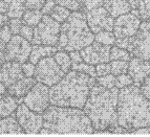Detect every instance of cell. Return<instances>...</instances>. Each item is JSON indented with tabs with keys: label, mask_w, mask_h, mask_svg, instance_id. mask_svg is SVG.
Returning <instances> with one entry per match:
<instances>
[{
	"label": "cell",
	"mask_w": 150,
	"mask_h": 137,
	"mask_svg": "<svg viewBox=\"0 0 150 137\" xmlns=\"http://www.w3.org/2000/svg\"><path fill=\"white\" fill-rule=\"evenodd\" d=\"M30 50L32 44L30 41L21 37L20 35H13L8 44L5 45V60L15 61L23 64L28 60Z\"/></svg>",
	"instance_id": "cell-10"
},
{
	"label": "cell",
	"mask_w": 150,
	"mask_h": 137,
	"mask_svg": "<svg viewBox=\"0 0 150 137\" xmlns=\"http://www.w3.org/2000/svg\"><path fill=\"white\" fill-rule=\"evenodd\" d=\"M4 62H6V60H5L4 49H0V68H1V66H2Z\"/></svg>",
	"instance_id": "cell-48"
},
{
	"label": "cell",
	"mask_w": 150,
	"mask_h": 137,
	"mask_svg": "<svg viewBox=\"0 0 150 137\" xmlns=\"http://www.w3.org/2000/svg\"><path fill=\"white\" fill-rule=\"evenodd\" d=\"M118 124L128 132L150 127V100L137 85L119 89Z\"/></svg>",
	"instance_id": "cell-2"
},
{
	"label": "cell",
	"mask_w": 150,
	"mask_h": 137,
	"mask_svg": "<svg viewBox=\"0 0 150 137\" xmlns=\"http://www.w3.org/2000/svg\"><path fill=\"white\" fill-rule=\"evenodd\" d=\"M115 46L121 48H124V49L128 50L130 53V47H131V37L128 38H117L115 39Z\"/></svg>",
	"instance_id": "cell-39"
},
{
	"label": "cell",
	"mask_w": 150,
	"mask_h": 137,
	"mask_svg": "<svg viewBox=\"0 0 150 137\" xmlns=\"http://www.w3.org/2000/svg\"><path fill=\"white\" fill-rule=\"evenodd\" d=\"M20 98L12 96L10 94H5L0 98V119L6 116L13 115L20 104Z\"/></svg>",
	"instance_id": "cell-21"
},
{
	"label": "cell",
	"mask_w": 150,
	"mask_h": 137,
	"mask_svg": "<svg viewBox=\"0 0 150 137\" xmlns=\"http://www.w3.org/2000/svg\"><path fill=\"white\" fill-rule=\"evenodd\" d=\"M0 94L1 95L8 94V87L4 84H2V83H0Z\"/></svg>",
	"instance_id": "cell-49"
},
{
	"label": "cell",
	"mask_w": 150,
	"mask_h": 137,
	"mask_svg": "<svg viewBox=\"0 0 150 137\" xmlns=\"http://www.w3.org/2000/svg\"><path fill=\"white\" fill-rule=\"evenodd\" d=\"M95 41L83 11H74L60 27L57 47L65 51L81 50Z\"/></svg>",
	"instance_id": "cell-5"
},
{
	"label": "cell",
	"mask_w": 150,
	"mask_h": 137,
	"mask_svg": "<svg viewBox=\"0 0 150 137\" xmlns=\"http://www.w3.org/2000/svg\"><path fill=\"white\" fill-rule=\"evenodd\" d=\"M45 0H25V10H41Z\"/></svg>",
	"instance_id": "cell-38"
},
{
	"label": "cell",
	"mask_w": 150,
	"mask_h": 137,
	"mask_svg": "<svg viewBox=\"0 0 150 137\" xmlns=\"http://www.w3.org/2000/svg\"><path fill=\"white\" fill-rule=\"evenodd\" d=\"M22 24L23 22L21 18H10V20H8V26H10L13 35H19Z\"/></svg>",
	"instance_id": "cell-35"
},
{
	"label": "cell",
	"mask_w": 150,
	"mask_h": 137,
	"mask_svg": "<svg viewBox=\"0 0 150 137\" xmlns=\"http://www.w3.org/2000/svg\"><path fill=\"white\" fill-rule=\"evenodd\" d=\"M58 48L56 46H50V45H38V44H33L32 45V50H30V58L28 61L32 62L33 64H37L39 60H41L42 58L50 57V56H54L57 51Z\"/></svg>",
	"instance_id": "cell-20"
},
{
	"label": "cell",
	"mask_w": 150,
	"mask_h": 137,
	"mask_svg": "<svg viewBox=\"0 0 150 137\" xmlns=\"http://www.w3.org/2000/svg\"><path fill=\"white\" fill-rule=\"evenodd\" d=\"M91 122L79 108L48 106L43 112L42 134L52 133H93Z\"/></svg>",
	"instance_id": "cell-4"
},
{
	"label": "cell",
	"mask_w": 150,
	"mask_h": 137,
	"mask_svg": "<svg viewBox=\"0 0 150 137\" xmlns=\"http://www.w3.org/2000/svg\"><path fill=\"white\" fill-rule=\"evenodd\" d=\"M108 73H110L109 62L100 63V64L97 65V67H96V74H97V77H102V75L108 74Z\"/></svg>",
	"instance_id": "cell-40"
},
{
	"label": "cell",
	"mask_w": 150,
	"mask_h": 137,
	"mask_svg": "<svg viewBox=\"0 0 150 137\" xmlns=\"http://www.w3.org/2000/svg\"><path fill=\"white\" fill-rule=\"evenodd\" d=\"M42 17L43 14L40 10H25L21 18H22L23 24L35 27L36 25L40 22Z\"/></svg>",
	"instance_id": "cell-23"
},
{
	"label": "cell",
	"mask_w": 150,
	"mask_h": 137,
	"mask_svg": "<svg viewBox=\"0 0 150 137\" xmlns=\"http://www.w3.org/2000/svg\"><path fill=\"white\" fill-rule=\"evenodd\" d=\"M16 119L23 129L24 133L37 134L43 127V116L40 113L34 112L25 104H19L15 111Z\"/></svg>",
	"instance_id": "cell-11"
},
{
	"label": "cell",
	"mask_w": 150,
	"mask_h": 137,
	"mask_svg": "<svg viewBox=\"0 0 150 137\" xmlns=\"http://www.w3.org/2000/svg\"><path fill=\"white\" fill-rule=\"evenodd\" d=\"M69 57H70V60H71V64H77V63L83 62V59L81 57V53L79 50L69 51Z\"/></svg>",
	"instance_id": "cell-44"
},
{
	"label": "cell",
	"mask_w": 150,
	"mask_h": 137,
	"mask_svg": "<svg viewBox=\"0 0 150 137\" xmlns=\"http://www.w3.org/2000/svg\"><path fill=\"white\" fill-rule=\"evenodd\" d=\"M149 60H150V59H149ZM149 62H150V61H149Z\"/></svg>",
	"instance_id": "cell-51"
},
{
	"label": "cell",
	"mask_w": 150,
	"mask_h": 137,
	"mask_svg": "<svg viewBox=\"0 0 150 137\" xmlns=\"http://www.w3.org/2000/svg\"><path fill=\"white\" fill-rule=\"evenodd\" d=\"M103 1L104 0H82L83 11H90L103 6Z\"/></svg>",
	"instance_id": "cell-37"
},
{
	"label": "cell",
	"mask_w": 150,
	"mask_h": 137,
	"mask_svg": "<svg viewBox=\"0 0 150 137\" xmlns=\"http://www.w3.org/2000/svg\"><path fill=\"white\" fill-rule=\"evenodd\" d=\"M24 133L16 117L6 116L0 119V134H22Z\"/></svg>",
	"instance_id": "cell-22"
},
{
	"label": "cell",
	"mask_w": 150,
	"mask_h": 137,
	"mask_svg": "<svg viewBox=\"0 0 150 137\" xmlns=\"http://www.w3.org/2000/svg\"><path fill=\"white\" fill-rule=\"evenodd\" d=\"M85 16L88 26L93 34H97L101 30L112 32L115 18L106 11L104 6L86 11Z\"/></svg>",
	"instance_id": "cell-13"
},
{
	"label": "cell",
	"mask_w": 150,
	"mask_h": 137,
	"mask_svg": "<svg viewBox=\"0 0 150 137\" xmlns=\"http://www.w3.org/2000/svg\"><path fill=\"white\" fill-rule=\"evenodd\" d=\"M71 70H75V71H79V72L86 73V74L90 75V77H97L96 74V68L93 67V65L85 63L84 61L80 63H77V64H71Z\"/></svg>",
	"instance_id": "cell-29"
},
{
	"label": "cell",
	"mask_w": 150,
	"mask_h": 137,
	"mask_svg": "<svg viewBox=\"0 0 150 137\" xmlns=\"http://www.w3.org/2000/svg\"><path fill=\"white\" fill-rule=\"evenodd\" d=\"M132 58V55L124 49V48L113 46L110 47V55H109V61H115V60H124V61H130Z\"/></svg>",
	"instance_id": "cell-25"
},
{
	"label": "cell",
	"mask_w": 150,
	"mask_h": 137,
	"mask_svg": "<svg viewBox=\"0 0 150 137\" xmlns=\"http://www.w3.org/2000/svg\"><path fill=\"white\" fill-rule=\"evenodd\" d=\"M128 63L129 61L124 60H115L111 61L110 64V73L113 75H119L122 73H127L128 71Z\"/></svg>",
	"instance_id": "cell-28"
},
{
	"label": "cell",
	"mask_w": 150,
	"mask_h": 137,
	"mask_svg": "<svg viewBox=\"0 0 150 137\" xmlns=\"http://www.w3.org/2000/svg\"><path fill=\"white\" fill-rule=\"evenodd\" d=\"M141 22L142 21L139 12L135 10L117 17L112 28L115 38H128L134 36L140 27Z\"/></svg>",
	"instance_id": "cell-12"
},
{
	"label": "cell",
	"mask_w": 150,
	"mask_h": 137,
	"mask_svg": "<svg viewBox=\"0 0 150 137\" xmlns=\"http://www.w3.org/2000/svg\"><path fill=\"white\" fill-rule=\"evenodd\" d=\"M25 0H0V13L10 18H21L25 11Z\"/></svg>",
	"instance_id": "cell-18"
},
{
	"label": "cell",
	"mask_w": 150,
	"mask_h": 137,
	"mask_svg": "<svg viewBox=\"0 0 150 137\" xmlns=\"http://www.w3.org/2000/svg\"><path fill=\"white\" fill-rule=\"evenodd\" d=\"M103 6L113 18L130 12L131 6L127 0H104Z\"/></svg>",
	"instance_id": "cell-19"
},
{
	"label": "cell",
	"mask_w": 150,
	"mask_h": 137,
	"mask_svg": "<svg viewBox=\"0 0 150 137\" xmlns=\"http://www.w3.org/2000/svg\"><path fill=\"white\" fill-rule=\"evenodd\" d=\"M118 95L117 87L105 88L96 84L90 89L83 111L91 122L95 132H104L105 130L118 126Z\"/></svg>",
	"instance_id": "cell-1"
},
{
	"label": "cell",
	"mask_w": 150,
	"mask_h": 137,
	"mask_svg": "<svg viewBox=\"0 0 150 137\" xmlns=\"http://www.w3.org/2000/svg\"><path fill=\"white\" fill-rule=\"evenodd\" d=\"M19 35L24 38V39H26L28 41L32 42L33 37H34V27L30 26V25L22 24V26L20 28V32H19Z\"/></svg>",
	"instance_id": "cell-36"
},
{
	"label": "cell",
	"mask_w": 150,
	"mask_h": 137,
	"mask_svg": "<svg viewBox=\"0 0 150 137\" xmlns=\"http://www.w3.org/2000/svg\"><path fill=\"white\" fill-rule=\"evenodd\" d=\"M56 5L55 0H45L44 4H43L42 8H41V12H42L43 15H50L52 11L54 10Z\"/></svg>",
	"instance_id": "cell-43"
},
{
	"label": "cell",
	"mask_w": 150,
	"mask_h": 137,
	"mask_svg": "<svg viewBox=\"0 0 150 137\" xmlns=\"http://www.w3.org/2000/svg\"><path fill=\"white\" fill-rule=\"evenodd\" d=\"M128 3L130 4V6H131V8H138L139 4H140V1L141 0H127Z\"/></svg>",
	"instance_id": "cell-47"
},
{
	"label": "cell",
	"mask_w": 150,
	"mask_h": 137,
	"mask_svg": "<svg viewBox=\"0 0 150 137\" xmlns=\"http://www.w3.org/2000/svg\"><path fill=\"white\" fill-rule=\"evenodd\" d=\"M69 15H70V11L68 10V8H64V6L59 5V4H56L54 10L50 13V17L60 23L64 22Z\"/></svg>",
	"instance_id": "cell-27"
},
{
	"label": "cell",
	"mask_w": 150,
	"mask_h": 137,
	"mask_svg": "<svg viewBox=\"0 0 150 137\" xmlns=\"http://www.w3.org/2000/svg\"><path fill=\"white\" fill-rule=\"evenodd\" d=\"M13 34L11 32L8 24H5L3 25L2 27H0V49H4L5 45L8 44Z\"/></svg>",
	"instance_id": "cell-33"
},
{
	"label": "cell",
	"mask_w": 150,
	"mask_h": 137,
	"mask_svg": "<svg viewBox=\"0 0 150 137\" xmlns=\"http://www.w3.org/2000/svg\"><path fill=\"white\" fill-rule=\"evenodd\" d=\"M96 79H97L98 84H100L103 87L108 88V89L115 87V75L111 74V73L102 75V77H97Z\"/></svg>",
	"instance_id": "cell-32"
},
{
	"label": "cell",
	"mask_w": 150,
	"mask_h": 137,
	"mask_svg": "<svg viewBox=\"0 0 150 137\" xmlns=\"http://www.w3.org/2000/svg\"><path fill=\"white\" fill-rule=\"evenodd\" d=\"M132 133H134V134H150V127L139 128V129L133 130Z\"/></svg>",
	"instance_id": "cell-45"
},
{
	"label": "cell",
	"mask_w": 150,
	"mask_h": 137,
	"mask_svg": "<svg viewBox=\"0 0 150 137\" xmlns=\"http://www.w3.org/2000/svg\"><path fill=\"white\" fill-rule=\"evenodd\" d=\"M141 91L143 92V94L147 97L148 100H150V74L146 77L144 82L141 84Z\"/></svg>",
	"instance_id": "cell-42"
},
{
	"label": "cell",
	"mask_w": 150,
	"mask_h": 137,
	"mask_svg": "<svg viewBox=\"0 0 150 137\" xmlns=\"http://www.w3.org/2000/svg\"><path fill=\"white\" fill-rule=\"evenodd\" d=\"M55 2L69 11H83L82 0H55Z\"/></svg>",
	"instance_id": "cell-30"
},
{
	"label": "cell",
	"mask_w": 150,
	"mask_h": 137,
	"mask_svg": "<svg viewBox=\"0 0 150 137\" xmlns=\"http://www.w3.org/2000/svg\"><path fill=\"white\" fill-rule=\"evenodd\" d=\"M133 84L132 77L128 73H122V74L115 75V87L118 89H122L124 87H127Z\"/></svg>",
	"instance_id": "cell-34"
},
{
	"label": "cell",
	"mask_w": 150,
	"mask_h": 137,
	"mask_svg": "<svg viewBox=\"0 0 150 137\" xmlns=\"http://www.w3.org/2000/svg\"><path fill=\"white\" fill-rule=\"evenodd\" d=\"M81 57L85 63L98 65L100 63L109 62L110 46L93 41L80 50Z\"/></svg>",
	"instance_id": "cell-14"
},
{
	"label": "cell",
	"mask_w": 150,
	"mask_h": 137,
	"mask_svg": "<svg viewBox=\"0 0 150 137\" xmlns=\"http://www.w3.org/2000/svg\"><path fill=\"white\" fill-rule=\"evenodd\" d=\"M127 73L132 77L133 84L140 87L146 77L150 74V62L141 58H131L128 63Z\"/></svg>",
	"instance_id": "cell-15"
},
{
	"label": "cell",
	"mask_w": 150,
	"mask_h": 137,
	"mask_svg": "<svg viewBox=\"0 0 150 137\" xmlns=\"http://www.w3.org/2000/svg\"><path fill=\"white\" fill-rule=\"evenodd\" d=\"M96 82V77L86 73L75 70L68 71L50 89V104L60 107L82 109Z\"/></svg>",
	"instance_id": "cell-3"
},
{
	"label": "cell",
	"mask_w": 150,
	"mask_h": 137,
	"mask_svg": "<svg viewBox=\"0 0 150 137\" xmlns=\"http://www.w3.org/2000/svg\"><path fill=\"white\" fill-rule=\"evenodd\" d=\"M35 79L38 82L52 87L57 84L65 75V72L60 68L53 56L42 58L36 64Z\"/></svg>",
	"instance_id": "cell-7"
},
{
	"label": "cell",
	"mask_w": 150,
	"mask_h": 137,
	"mask_svg": "<svg viewBox=\"0 0 150 137\" xmlns=\"http://www.w3.org/2000/svg\"><path fill=\"white\" fill-rule=\"evenodd\" d=\"M138 12L141 19L150 22V0H141Z\"/></svg>",
	"instance_id": "cell-31"
},
{
	"label": "cell",
	"mask_w": 150,
	"mask_h": 137,
	"mask_svg": "<svg viewBox=\"0 0 150 137\" xmlns=\"http://www.w3.org/2000/svg\"><path fill=\"white\" fill-rule=\"evenodd\" d=\"M130 53L144 60L150 59V22H141L135 35L131 37Z\"/></svg>",
	"instance_id": "cell-9"
},
{
	"label": "cell",
	"mask_w": 150,
	"mask_h": 137,
	"mask_svg": "<svg viewBox=\"0 0 150 137\" xmlns=\"http://www.w3.org/2000/svg\"><path fill=\"white\" fill-rule=\"evenodd\" d=\"M8 20H10V17L8 16V14L0 13V27H2L5 24H8Z\"/></svg>",
	"instance_id": "cell-46"
},
{
	"label": "cell",
	"mask_w": 150,
	"mask_h": 137,
	"mask_svg": "<svg viewBox=\"0 0 150 137\" xmlns=\"http://www.w3.org/2000/svg\"><path fill=\"white\" fill-rule=\"evenodd\" d=\"M25 77L22 71L21 64L15 61H6L0 68V83L6 87L16 83L18 80Z\"/></svg>",
	"instance_id": "cell-16"
},
{
	"label": "cell",
	"mask_w": 150,
	"mask_h": 137,
	"mask_svg": "<svg viewBox=\"0 0 150 137\" xmlns=\"http://www.w3.org/2000/svg\"><path fill=\"white\" fill-rule=\"evenodd\" d=\"M23 103L32 111L43 114L50 106V87L42 83H36L23 97Z\"/></svg>",
	"instance_id": "cell-8"
},
{
	"label": "cell",
	"mask_w": 150,
	"mask_h": 137,
	"mask_svg": "<svg viewBox=\"0 0 150 137\" xmlns=\"http://www.w3.org/2000/svg\"><path fill=\"white\" fill-rule=\"evenodd\" d=\"M60 22L48 15H43L40 22L34 28V37L32 44L38 45H50L57 46L60 34Z\"/></svg>",
	"instance_id": "cell-6"
},
{
	"label": "cell",
	"mask_w": 150,
	"mask_h": 137,
	"mask_svg": "<svg viewBox=\"0 0 150 137\" xmlns=\"http://www.w3.org/2000/svg\"><path fill=\"white\" fill-rule=\"evenodd\" d=\"M115 36L113 32L110 30H101V32H97L95 36V41L99 43H102L104 45H115Z\"/></svg>",
	"instance_id": "cell-26"
},
{
	"label": "cell",
	"mask_w": 150,
	"mask_h": 137,
	"mask_svg": "<svg viewBox=\"0 0 150 137\" xmlns=\"http://www.w3.org/2000/svg\"><path fill=\"white\" fill-rule=\"evenodd\" d=\"M21 67H22V71L24 73L25 77H34L35 74V69H36V65L33 64L30 61H26L23 64H21Z\"/></svg>",
	"instance_id": "cell-41"
},
{
	"label": "cell",
	"mask_w": 150,
	"mask_h": 137,
	"mask_svg": "<svg viewBox=\"0 0 150 137\" xmlns=\"http://www.w3.org/2000/svg\"><path fill=\"white\" fill-rule=\"evenodd\" d=\"M35 84L36 79H33V77H23L22 79L8 86V94L17 98H23Z\"/></svg>",
	"instance_id": "cell-17"
},
{
	"label": "cell",
	"mask_w": 150,
	"mask_h": 137,
	"mask_svg": "<svg viewBox=\"0 0 150 137\" xmlns=\"http://www.w3.org/2000/svg\"><path fill=\"white\" fill-rule=\"evenodd\" d=\"M54 58H55L56 62L60 66L61 69L65 73H67L71 68V60H70L69 55L65 50H59V51L57 50L54 55Z\"/></svg>",
	"instance_id": "cell-24"
},
{
	"label": "cell",
	"mask_w": 150,
	"mask_h": 137,
	"mask_svg": "<svg viewBox=\"0 0 150 137\" xmlns=\"http://www.w3.org/2000/svg\"><path fill=\"white\" fill-rule=\"evenodd\" d=\"M3 96V95H1V94H0V98H1V97H2Z\"/></svg>",
	"instance_id": "cell-50"
}]
</instances>
